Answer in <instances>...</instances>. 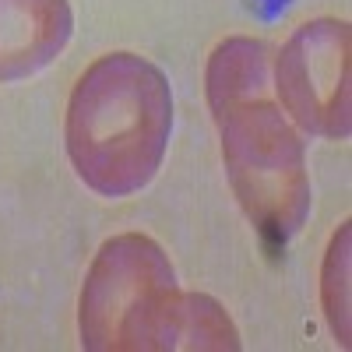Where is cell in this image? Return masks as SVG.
I'll use <instances>...</instances> for the list:
<instances>
[{
    "instance_id": "6da1fadb",
    "label": "cell",
    "mask_w": 352,
    "mask_h": 352,
    "mask_svg": "<svg viewBox=\"0 0 352 352\" xmlns=\"http://www.w3.org/2000/svg\"><path fill=\"white\" fill-rule=\"evenodd\" d=\"M204 81L232 194L261 236L285 247L303 229L314 197L303 141L264 96L268 50L257 39L232 36L215 46Z\"/></svg>"
},
{
    "instance_id": "7a4b0ae2",
    "label": "cell",
    "mask_w": 352,
    "mask_h": 352,
    "mask_svg": "<svg viewBox=\"0 0 352 352\" xmlns=\"http://www.w3.org/2000/svg\"><path fill=\"white\" fill-rule=\"evenodd\" d=\"M78 331L85 349H240L232 317L204 292H184L162 247L124 232L99 247L81 285Z\"/></svg>"
},
{
    "instance_id": "3957f363",
    "label": "cell",
    "mask_w": 352,
    "mask_h": 352,
    "mask_svg": "<svg viewBox=\"0 0 352 352\" xmlns=\"http://www.w3.org/2000/svg\"><path fill=\"white\" fill-rule=\"evenodd\" d=\"M173 92L159 64L138 53H106L88 64L67 99L64 144L78 180L99 197L144 190L166 159Z\"/></svg>"
},
{
    "instance_id": "277c9868",
    "label": "cell",
    "mask_w": 352,
    "mask_h": 352,
    "mask_svg": "<svg viewBox=\"0 0 352 352\" xmlns=\"http://www.w3.org/2000/svg\"><path fill=\"white\" fill-rule=\"evenodd\" d=\"M275 92L303 131L345 141L352 131L349 102V21L314 18L278 50Z\"/></svg>"
},
{
    "instance_id": "5b68a950",
    "label": "cell",
    "mask_w": 352,
    "mask_h": 352,
    "mask_svg": "<svg viewBox=\"0 0 352 352\" xmlns=\"http://www.w3.org/2000/svg\"><path fill=\"white\" fill-rule=\"evenodd\" d=\"M74 32L71 0H0V85L50 67Z\"/></svg>"
},
{
    "instance_id": "8992f818",
    "label": "cell",
    "mask_w": 352,
    "mask_h": 352,
    "mask_svg": "<svg viewBox=\"0 0 352 352\" xmlns=\"http://www.w3.org/2000/svg\"><path fill=\"white\" fill-rule=\"evenodd\" d=\"M349 219L331 232V243L324 250L320 268V303H324L328 328L342 349H349Z\"/></svg>"
}]
</instances>
